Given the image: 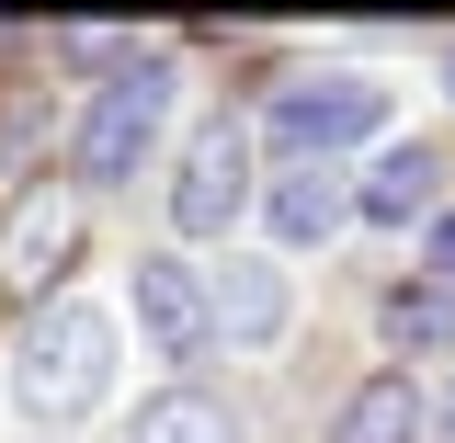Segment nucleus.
<instances>
[{
    "label": "nucleus",
    "instance_id": "obj_1",
    "mask_svg": "<svg viewBox=\"0 0 455 443\" xmlns=\"http://www.w3.org/2000/svg\"><path fill=\"white\" fill-rule=\"evenodd\" d=\"M12 398H23L35 432L92 421V409L114 398V319H103V307H80V296L35 307V330H23V352H12Z\"/></svg>",
    "mask_w": 455,
    "mask_h": 443
},
{
    "label": "nucleus",
    "instance_id": "obj_2",
    "mask_svg": "<svg viewBox=\"0 0 455 443\" xmlns=\"http://www.w3.org/2000/svg\"><path fill=\"white\" fill-rule=\"evenodd\" d=\"M171 103H182V68H171V57L114 68L103 91H92V114L68 125V170H80L92 194L137 182V170H148V148H160V125H171Z\"/></svg>",
    "mask_w": 455,
    "mask_h": 443
},
{
    "label": "nucleus",
    "instance_id": "obj_3",
    "mask_svg": "<svg viewBox=\"0 0 455 443\" xmlns=\"http://www.w3.org/2000/svg\"><path fill=\"white\" fill-rule=\"evenodd\" d=\"M387 125V80H364V68H307V80H284L274 114H262V137H274L284 170H331L341 148H364Z\"/></svg>",
    "mask_w": 455,
    "mask_h": 443
},
{
    "label": "nucleus",
    "instance_id": "obj_4",
    "mask_svg": "<svg viewBox=\"0 0 455 443\" xmlns=\"http://www.w3.org/2000/svg\"><path fill=\"white\" fill-rule=\"evenodd\" d=\"M251 217V125L239 114H205L182 137V170H171V227L182 239H228Z\"/></svg>",
    "mask_w": 455,
    "mask_h": 443
},
{
    "label": "nucleus",
    "instance_id": "obj_5",
    "mask_svg": "<svg viewBox=\"0 0 455 443\" xmlns=\"http://www.w3.org/2000/svg\"><path fill=\"white\" fill-rule=\"evenodd\" d=\"M68 262H80V194L23 182V194H12V217H0V284H12V296H35V307H57Z\"/></svg>",
    "mask_w": 455,
    "mask_h": 443
},
{
    "label": "nucleus",
    "instance_id": "obj_6",
    "mask_svg": "<svg viewBox=\"0 0 455 443\" xmlns=\"http://www.w3.org/2000/svg\"><path fill=\"white\" fill-rule=\"evenodd\" d=\"M125 296H137L148 352H171V364H205V352H217V307H205V273H194L182 250H137Z\"/></svg>",
    "mask_w": 455,
    "mask_h": 443
},
{
    "label": "nucleus",
    "instance_id": "obj_7",
    "mask_svg": "<svg viewBox=\"0 0 455 443\" xmlns=\"http://www.w3.org/2000/svg\"><path fill=\"white\" fill-rule=\"evenodd\" d=\"M205 307H217L228 352H274L284 319H296V284H284V262H239V250H228L217 273H205Z\"/></svg>",
    "mask_w": 455,
    "mask_h": 443
},
{
    "label": "nucleus",
    "instance_id": "obj_8",
    "mask_svg": "<svg viewBox=\"0 0 455 443\" xmlns=\"http://www.w3.org/2000/svg\"><path fill=\"white\" fill-rule=\"evenodd\" d=\"M353 217L364 227H433L444 217V148H421V137H398V148H376L364 160V182H353Z\"/></svg>",
    "mask_w": 455,
    "mask_h": 443
},
{
    "label": "nucleus",
    "instance_id": "obj_9",
    "mask_svg": "<svg viewBox=\"0 0 455 443\" xmlns=\"http://www.w3.org/2000/svg\"><path fill=\"white\" fill-rule=\"evenodd\" d=\"M262 205H274V239H284V250H331L341 217H353V194H341L331 170H274Z\"/></svg>",
    "mask_w": 455,
    "mask_h": 443
},
{
    "label": "nucleus",
    "instance_id": "obj_10",
    "mask_svg": "<svg viewBox=\"0 0 455 443\" xmlns=\"http://www.w3.org/2000/svg\"><path fill=\"white\" fill-rule=\"evenodd\" d=\"M331 443H421V387L410 376H364L331 409Z\"/></svg>",
    "mask_w": 455,
    "mask_h": 443
},
{
    "label": "nucleus",
    "instance_id": "obj_11",
    "mask_svg": "<svg viewBox=\"0 0 455 443\" xmlns=\"http://www.w3.org/2000/svg\"><path fill=\"white\" fill-rule=\"evenodd\" d=\"M125 443H239V409H228L217 387H160Z\"/></svg>",
    "mask_w": 455,
    "mask_h": 443
},
{
    "label": "nucleus",
    "instance_id": "obj_12",
    "mask_svg": "<svg viewBox=\"0 0 455 443\" xmlns=\"http://www.w3.org/2000/svg\"><path fill=\"white\" fill-rule=\"evenodd\" d=\"M387 341L398 352H455V284H387Z\"/></svg>",
    "mask_w": 455,
    "mask_h": 443
},
{
    "label": "nucleus",
    "instance_id": "obj_13",
    "mask_svg": "<svg viewBox=\"0 0 455 443\" xmlns=\"http://www.w3.org/2000/svg\"><path fill=\"white\" fill-rule=\"evenodd\" d=\"M57 57H68V68H137V46H125V35H103V23H68V35H57Z\"/></svg>",
    "mask_w": 455,
    "mask_h": 443
},
{
    "label": "nucleus",
    "instance_id": "obj_14",
    "mask_svg": "<svg viewBox=\"0 0 455 443\" xmlns=\"http://www.w3.org/2000/svg\"><path fill=\"white\" fill-rule=\"evenodd\" d=\"M35 91H12V103H0V170H23V148H35Z\"/></svg>",
    "mask_w": 455,
    "mask_h": 443
},
{
    "label": "nucleus",
    "instance_id": "obj_15",
    "mask_svg": "<svg viewBox=\"0 0 455 443\" xmlns=\"http://www.w3.org/2000/svg\"><path fill=\"white\" fill-rule=\"evenodd\" d=\"M421 284H455V205L421 227Z\"/></svg>",
    "mask_w": 455,
    "mask_h": 443
},
{
    "label": "nucleus",
    "instance_id": "obj_16",
    "mask_svg": "<svg viewBox=\"0 0 455 443\" xmlns=\"http://www.w3.org/2000/svg\"><path fill=\"white\" fill-rule=\"evenodd\" d=\"M421 443H455V376H444L433 398H421Z\"/></svg>",
    "mask_w": 455,
    "mask_h": 443
},
{
    "label": "nucleus",
    "instance_id": "obj_17",
    "mask_svg": "<svg viewBox=\"0 0 455 443\" xmlns=\"http://www.w3.org/2000/svg\"><path fill=\"white\" fill-rule=\"evenodd\" d=\"M444 103H455V46H444Z\"/></svg>",
    "mask_w": 455,
    "mask_h": 443
}]
</instances>
